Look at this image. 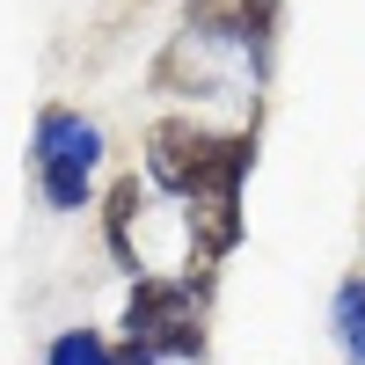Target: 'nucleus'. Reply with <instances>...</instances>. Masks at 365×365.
Returning <instances> with one entry per match:
<instances>
[{
    "label": "nucleus",
    "mask_w": 365,
    "mask_h": 365,
    "mask_svg": "<svg viewBox=\"0 0 365 365\" xmlns=\"http://www.w3.org/2000/svg\"><path fill=\"white\" fill-rule=\"evenodd\" d=\"M329 329H336L344 358H351V365H365V270L336 285V299H329Z\"/></svg>",
    "instance_id": "nucleus-7"
},
{
    "label": "nucleus",
    "mask_w": 365,
    "mask_h": 365,
    "mask_svg": "<svg viewBox=\"0 0 365 365\" xmlns=\"http://www.w3.org/2000/svg\"><path fill=\"white\" fill-rule=\"evenodd\" d=\"M29 154H37V190L51 212H88L96 168H103V125L96 117H81L73 103H44L37 132H29Z\"/></svg>",
    "instance_id": "nucleus-3"
},
{
    "label": "nucleus",
    "mask_w": 365,
    "mask_h": 365,
    "mask_svg": "<svg viewBox=\"0 0 365 365\" xmlns=\"http://www.w3.org/2000/svg\"><path fill=\"white\" fill-rule=\"evenodd\" d=\"M139 212H146V182L139 175H117L103 190V241H110V256L125 263L132 278H146V263H139Z\"/></svg>",
    "instance_id": "nucleus-6"
},
{
    "label": "nucleus",
    "mask_w": 365,
    "mask_h": 365,
    "mask_svg": "<svg viewBox=\"0 0 365 365\" xmlns=\"http://www.w3.org/2000/svg\"><path fill=\"white\" fill-rule=\"evenodd\" d=\"M256 73H263L256 51L220 44V37H197V29H182V37L161 51V66H154V81L168 88V96H241Z\"/></svg>",
    "instance_id": "nucleus-4"
},
{
    "label": "nucleus",
    "mask_w": 365,
    "mask_h": 365,
    "mask_svg": "<svg viewBox=\"0 0 365 365\" xmlns=\"http://www.w3.org/2000/svg\"><path fill=\"white\" fill-rule=\"evenodd\" d=\"M44 365H117V344L103 336V329H58Z\"/></svg>",
    "instance_id": "nucleus-8"
},
{
    "label": "nucleus",
    "mask_w": 365,
    "mask_h": 365,
    "mask_svg": "<svg viewBox=\"0 0 365 365\" xmlns=\"http://www.w3.org/2000/svg\"><path fill=\"white\" fill-rule=\"evenodd\" d=\"M256 168V125L212 132L197 117H161L146 132V190H168L182 205L197 197H241V182Z\"/></svg>",
    "instance_id": "nucleus-1"
},
{
    "label": "nucleus",
    "mask_w": 365,
    "mask_h": 365,
    "mask_svg": "<svg viewBox=\"0 0 365 365\" xmlns=\"http://www.w3.org/2000/svg\"><path fill=\"white\" fill-rule=\"evenodd\" d=\"M182 22H190L197 37H220V44H241V51L263 58L278 0H182Z\"/></svg>",
    "instance_id": "nucleus-5"
},
{
    "label": "nucleus",
    "mask_w": 365,
    "mask_h": 365,
    "mask_svg": "<svg viewBox=\"0 0 365 365\" xmlns=\"http://www.w3.org/2000/svg\"><path fill=\"white\" fill-rule=\"evenodd\" d=\"M205 285L212 278H132L125 322H117V365H168V358H205Z\"/></svg>",
    "instance_id": "nucleus-2"
}]
</instances>
